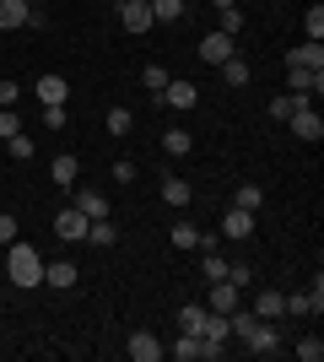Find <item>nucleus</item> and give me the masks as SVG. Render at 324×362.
I'll list each match as a JSON object with an SVG mask.
<instances>
[{"mask_svg": "<svg viewBox=\"0 0 324 362\" xmlns=\"http://www.w3.org/2000/svg\"><path fill=\"white\" fill-rule=\"evenodd\" d=\"M244 346L254 351V357H276L281 351V335H276V319H254V330L244 335Z\"/></svg>", "mask_w": 324, "mask_h": 362, "instance_id": "obj_2", "label": "nucleus"}, {"mask_svg": "<svg viewBox=\"0 0 324 362\" xmlns=\"http://www.w3.org/2000/svg\"><path fill=\"white\" fill-rule=\"evenodd\" d=\"M119 22H124V33H152L157 28L146 0H119Z\"/></svg>", "mask_w": 324, "mask_h": 362, "instance_id": "obj_6", "label": "nucleus"}, {"mask_svg": "<svg viewBox=\"0 0 324 362\" xmlns=\"http://www.w3.org/2000/svg\"><path fill=\"white\" fill-rule=\"evenodd\" d=\"M124 351H130L136 362H157V357H168V346H162V341H157L152 330H136L130 341H124Z\"/></svg>", "mask_w": 324, "mask_h": 362, "instance_id": "obj_7", "label": "nucleus"}, {"mask_svg": "<svg viewBox=\"0 0 324 362\" xmlns=\"http://www.w3.org/2000/svg\"><path fill=\"white\" fill-rule=\"evenodd\" d=\"M157 103H168V108H195V103H200V87H195V81H168Z\"/></svg>", "mask_w": 324, "mask_h": 362, "instance_id": "obj_8", "label": "nucleus"}, {"mask_svg": "<svg viewBox=\"0 0 324 362\" xmlns=\"http://www.w3.org/2000/svg\"><path fill=\"white\" fill-rule=\"evenodd\" d=\"M297 103H313V98H297V92H281V98H270V119H292Z\"/></svg>", "mask_w": 324, "mask_h": 362, "instance_id": "obj_22", "label": "nucleus"}, {"mask_svg": "<svg viewBox=\"0 0 324 362\" xmlns=\"http://www.w3.org/2000/svg\"><path fill=\"white\" fill-rule=\"evenodd\" d=\"M248 308H254V314H260V319H281V314H287V292H276V287H265L260 298L248 303Z\"/></svg>", "mask_w": 324, "mask_h": 362, "instance_id": "obj_15", "label": "nucleus"}, {"mask_svg": "<svg viewBox=\"0 0 324 362\" xmlns=\"http://www.w3.org/2000/svg\"><path fill=\"white\" fill-rule=\"evenodd\" d=\"M16 92H22L16 81H0V108H16Z\"/></svg>", "mask_w": 324, "mask_h": 362, "instance_id": "obj_39", "label": "nucleus"}, {"mask_svg": "<svg viewBox=\"0 0 324 362\" xmlns=\"http://www.w3.org/2000/svg\"><path fill=\"white\" fill-rule=\"evenodd\" d=\"M114 179H119V184H136V163H130V157H119V163H114Z\"/></svg>", "mask_w": 324, "mask_h": 362, "instance_id": "obj_38", "label": "nucleus"}, {"mask_svg": "<svg viewBox=\"0 0 324 362\" xmlns=\"http://www.w3.org/2000/svg\"><path fill=\"white\" fill-rule=\"evenodd\" d=\"M28 6H32V0H28Z\"/></svg>", "mask_w": 324, "mask_h": 362, "instance_id": "obj_43", "label": "nucleus"}, {"mask_svg": "<svg viewBox=\"0 0 324 362\" xmlns=\"http://www.w3.org/2000/svg\"><path fill=\"white\" fill-rule=\"evenodd\" d=\"M168 81H173V76L162 71V65H146V71H140V87L152 92V98H162V87H168Z\"/></svg>", "mask_w": 324, "mask_h": 362, "instance_id": "obj_27", "label": "nucleus"}, {"mask_svg": "<svg viewBox=\"0 0 324 362\" xmlns=\"http://www.w3.org/2000/svg\"><path fill=\"white\" fill-rule=\"evenodd\" d=\"M28 0H0V33H11V28H28Z\"/></svg>", "mask_w": 324, "mask_h": 362, "instance_id": "obj_17", "label": "nucleus"}, {"mask_svg": "<svg viewBox=\"0 0 324 362\" xmlns=\"http://www.w3.org/2000/svg\"><path fill=\"white\" fill-rule=\"evenodd\" d=\"M227 281L244 292V287H254V271H248V265H227Z\"/></svg>", "mask_w": 324, "mask_h": 362, "instance_id": "obj_36", "label": "nucleus"}, {"mask_svg": "<svg viewBox=\"0 0 324 362\" xmlns=\"http://www.w3.org/2000/svg\"><path fill=\"white\" fill-rule=\"evenodd\" d=\"M222 233H227L232 243H244V238H254V211H244V206H232V211L222 216Z\"/></svg>", "mask_w": 324, "mask_h": 362, "instance_id": "obj_9", "label": "nucleus"}, {"mask_svg": "<svg viewBox=\"0 0 324 362\" xmlns=\"http://www.w3.org/2000/svg\"><path fill=\"white\" fill-rule=\"evenodd\" d=\"M232 49H238V44H232L227 33L216 28V33H205V38H200V60H205V65H222V60L232 54Z\"/></svg>", "mask_w": 324, "mask_h": 362, "instance_id": "obj_10", "label": "nucleus"}, {"mask_svg": "<svg viewBox=\"0 0 324 362\" xmlns=\"http://www.w3.org/2000/svg\"><path fill=\"white\" fill-rule=\"evenodd\" d=\"M287 124H292L297 141H319V136H324V119H319V108H313V103H297V114H292Z\"/></svg>", "mask_w": 324, "mask_h": 362, "instance_id": "obj_5", "label": "nucleus"}, {"mask_svg": "<svg viewBox=\"0 0 324 362\" xmlns=\"http://www.w3.org/2000/svg\"><path fill=\"white\" fill-rule=\"evenodd\" d=\"M76 265H71V259H49V265H44V281H49V287H54V292H65V287H76Z\"/></svg>", "mask_w": 324, "mask_h": 362, "instance_id": "obj_14", "label": "nucleus"}, {"mask_svg": "<svg viewBox=\"0 0 324 362\" xmlns=\"http://www.w3.org/2000/svg\"><path fill=\"white\" fill-rule=\"evenodd\" d=\"M287 65H297V71H324V44H297L292 54H287Z\"/></svg>", "mask_w": 324, "mask_h": 362, "instance_id": "obj_13", "label": "nucleus"}, {"mask_svg": "<svg viewBox=\"0 0 324 362\" xmlns=\"http://www.w3.org/2000/svg\"><path fill=\"white\" fill-rule=\"evenodd\" d=\"M222 33H227V38L244 33V11H238V6H222Z\"/></svg>", "mask_w": 324, "mask_h": 362, "instance_id": "obj_33", "label": "nucleus"}, {"mask_svg": "<svg viewBox=\"0 0 324 362\" xmlns=\"http://www.w3.org/2000/svg\"><path fill=\"white\" fill-rule=\"evenodd\" d=\"M205 314H211V308H205V303H184V308H179V330H195V335H200Z\"/></svg>", "mask_w": 324, "mask_h": 362, "instance_id": "obj_24", "label": "nucleus"}, {"mask_svg": "<svg viewBox=\"0 0 324 362\" xmlns=\"http://www.w3.org/2000/svg\"><path fill=\"white\" fill-rule=\"evenodd\" d=\"M32 92H38L44 103H65V98H71V81H65V76H38Z\"/></svg>", "mask_w": 324, "mask_h": 362, "instance_id": "obj_16", "label": "nucleus"}, {"mask_svg": "<svg viewBox=\"0 0 324 362\" xmlns=\"http://www.w3.org/2000/svg\"><path fill=\"white\" fill-rule=\"evenodd\" d=\"M49 173H54V184H65V189H71V184H76V157H71V151H60V157H54V168H49Z\"/></svg>", "mask_w": 324, "mask_h": 362, "instance_id": "obj_23", "label": "nucleus"}, {"mask_svg": "<svg viewBox=\"0 0 324 362\" xmlns=\"http://www.w3.org/2000/svg\"><path fill=\"white\" fill-rule=\"evenodd\" d=\"M189 146H195L189 130H168V136H162V151H168V157H189Z\"/></svg>", "mask_w": 324, "mask_h": 362, "instance_id": "obj_25", "label": "nucleus"}, {"mask_svg": "<svg viewBox=\"0 0 324 362\" xmlns=\"http://www.w3.org/2000/svg\"><path fill=\"white\" fill-rule=\"evenodd\" d=\"M168 357L173 362H195V357H200V335H195V330H179V341L168 346Z\"/></svg>", "mask_w": 324, "mask_h": 362, "instance_id": "obj_18", "label": "nucleus"}, {"mask_svg": "<svg viewBox=\"0 0 324 362\" xmlns=\"http://www.w3.org/2000/svg\"><path fill=\"white\" fill-rule=\"evenodd\" d=\"M136 130V114L130 108H108V136H130Z\"/></svg>", "mask_w": 324, "mask_h": 362, "instance_id": "obj_30", "label": "nucleus"}, {"mask_svg": "<svg viewBox=\"0 0 324 362\" xmlns=\"http://www.w3.org/2000/svg\"><path fill=\"white\" fill-rule=\"evenodd\" d=\"M22 124H16V108H0V141H11Z\"/></svg>", "mask_w": 324, "mask_h": 362, "instance_id": "obj_37", "label": "nucleus"}, {"mask_svg": "<svg viewBox=\"0 0 324 362\" xmlns=\"http://www.w3.org/2000/svg\"><path fill=\"white\" fill-rule=\"evenodd\" d=\"M44 130H65V103H44Z\"/></svg>", "mask_w": 324, "mask_h": 362, "instance_id": "obj_35", "label": "nucleus"}, {"mask_svg": "<svg viewBox=\"0 0 324 362\" xmlns=\"http://www.w3.org/2000/svg\"><path fill=\"white\" fill-rule=\"evenodd\" d=\"M238 287H232V281H211V292H205V308H211V314H232V308H238Z\"/></svg>", "mask_w": 324, "mask_h": 362, "instance_id": "obj_11", "label": "nucleus"}, {"mask_svg": "<svg viewBox=\"0 0 324 362\" xmlns=\"http://www.w3.org/2000/svg\"><path fill=\"white\" fill-rule=\"evenodd\" d=\"M0 308H6V298H0Z\"/></svg>", "mask_w": 324, "mask_h": 362, "instance_id": "obj_42", "label": "nucleus"}, {"mask_svg": "<svg viewBox=\"0 0 324 362\" xmlns=\"http://www.w3.org/2000/svg\"><path fill=\"white\" fill-rule=\"evenodd\" d=\"M216 71H222V81H227V87H248V76H254V71H248V60H238V54H227Z\"/></svg>", "mask_w": 324, "mask_h": 362, "instance_id": "obj_19", "label": "nucleus"}, {"mask_svg": "<svg viewBox=\"0 0 324 362\" xmlns=\"http://www.w3.org/2000/svg\"><path fill=\"white\" fill-rule=\"evenodd\" d=\"M87 227H92V222H87V216H81L76 206H65V211H54V233H60L65 243H87Z\"/></svg>", "mask_w": 324, "mask_h": 362, "instance_id": "obj_4", "label": "nucleus"}, {"mask_svg": "<svg viewBox=\"0 0 324 362\" xmlns=\"http://www.w3.org/2000/svg\"><path fill=\"white\" fill-rule=\"evenodd\" d=\"M211 6H216V11H222V6H238V0H211Z\"/></svg>", "mask_w": 324, "mask_h": 362, "instance_id": "obj_41", "label": "nucleus"}, {"mask_svg": "<svg viewBox=\"0 0 324 362\" xmlns=\"http://www.w3.org/2000/svg\"><path fill=\"white\" fill-rule=\"evenodd\" d=\"M162 206H189V184L184 179H162Z\"/></svg>", "mask_w": 324, "mask_h": 362, "instance_id": "obj_29", "label": "nucleus"}, {"mask_svg": "<svg viewBox=\"0 0 324 362\" xmlns=\"http://www.w3.org/2000/svg\"><path fill=\"white\" fill-rule=\"evenodd\" d=\"M168 238L179 243V249H200V243H205V233H200L195 222H173V233H168Z\"/></svg>", "mask_w": 324, "mask_h": 362, "instance_id": "obj_20", "label": "nucleus"}, {"mask_svg": "<svg viewBox=\"0 0 324 362\" xmlns=\"http://www.w3.org/2000/svg\"><path fill=\"white\" fill-rule=\"evenodd\" d=\"M287 314H297V319L324 314V281H319V276H313V287H308V292H292V298H287Z\"/></svg>", "mask_w": 324, "mask_h": 362, "instance_id": "obj_3", "label": "nucleus"}, {"mask_svg": "<svg viewBox=\"0 0 324 362\" xmlns=\"http://www.w3.org/2000/svg\"><path fill=\"white\" fill-rule=\"evenodd\" d=\"M87 243H97V249H114V243H119V227H114V222L103 216V222H92V227H87Z\"/></svg>", "mask_w": 324, "mask_h": 362, "instance_id": "obj_21", "label": "nucleus"}, {"mask_svg": "<svg viewBox=\"0 0 324 362\" xmlns=\"http://www.w3.org/2000/svg\"><path fill=\"white\" fill-rule=\"evenodd\" d=\"M6 146H11V157H16V163H32V157H38V146H32V136H28V130H16V136L6 141Z\"/></svg>", "mask_w": 324, "mask_h": 362, "instance_id": "obj_28", "label": "nucleus"}, {"mask_svg": "<svg viewBox=\"0 0 324 362\" xmlns=\"http://www.w3.org/2000/svg\"><path fill=\"white\" fill-rule=\"evenodd\" d=\"M303 28H308V38H313V44H324V6H319V0L308 6V16H303Z\"/></svg>", "mask_w": 324, "mask_h": 362, "instance_id": "obj_32", "label": "nucleus"}, {"mask_svg": "<svg viewBox=\"0 0 324 362\" xmlns=\"http://www.w3.org/2000/svg\"><path fill=\"white\" fill-rule=\"evenodd\" d=\"M152 6V22H179L184 16V0H146Z\"/></svg>", "mask_w": 324, "mask_h": 362, "instance_id": "obj_26", "label": "nucleus"}, {"mask_svg": "<svg viewBox=\"0 0 324 362\" xmlns=\"http://www.w3.org/2000/svg\"><path fill=\"white\" fill-rule=\"evenodd\" d=\"M232 206H244V211H260V206H265V189H260V184H238V200H232Z\"/></svg>", "mask_w": 324, "mask_h": 362, "instance_id": "obj_31", "label": "nucleus"}, {"mask_svg": "<svg viewBox=\"0 0 324 362\" xmlns=\"http://www.w3.org/2000/svg\"><path fill=\"white\" fill-rule=\"evenodd\" d=\"M76 211L87 216V222H103L114 206H108V195H97V189H76Z\"/></svg>", "mask_w": 324, "mask_h": 362, "instance_id": "obj_12", "label": "nucleus"}, {"mask_svg": "<svg viewBox=\"0 0 324 362\" xmlns=\"http://www.w3.org/2000/svg\"><path fill=\"white\" fill-rule=\"evenodd\" d=\"M6 271L11 287H44V255L32 243H6Z\"/></svg>", "mask_w": 324, "mask_h": 362, "instance_id": "obj_1", "label": "nucleus"}, {"mask_svg": "<svg viewBox=\"0 0 324 362\" xmlns=\"http://www.w3.org/2000/svg\"><path fill=\"white\" fill-rule=\"evenodd\" d=\"M297 357H303V362H319L324 357V341H319V335H303V341H297Z\"/></svg>", "mask_w": 324, "mask_h": 362, "instance_id": "obj_34", "label": "nucleus"}, {"mask_svg": "<svg viewBox=\"0 0 324 362\" xmlns=\"http://www.w3.org/2000/svg\"><path fill=\"white\" fill-rule=\"evenodd\" d=\"M0 243H16V216H0Z\"/></svg>", "mask_w": 324, "mask_h": 362, "instance_id": "obj_40", "label": "nucleus"}]
</instances>
